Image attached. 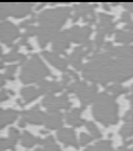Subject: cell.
Wrapping results in <instances>:
<instances>
[{"label": "cell", "instance_id": "4dcf8cb0", "mask_svg": "<svg viewBox=\"0 0 133 151\" xmlns=\"http://www.w3.org/2000/svg\"><path fill=\"white\" fill-rule=\"evenodd\" d=\"M92 139L93 137H91V135H88L87 133L82 132L81 137H80V143H81V145H86L87 143H89V142L92 141Z\"/></svg>", "mask_w": 133, "mask_h": 151}, {"label": "cell", "instance_id": "5bb4252c", "mask_svg": "<svg viewBox=\"0 0 133 151\" xmlns=\"http://www.w3.org/2000/svg\"><path fill=\"white\" fill-rule=\"evenodd\" d=\"M38 86L43 93H48L52 94L55 92L61 91L64 88V85L62 84V82H48V81L42 80L38 82Z\"/></svg>", "mask_w": 133, "mask_h": 151}, {"label": "cell", "instance_id": "b9f144b4", "mask_svg": "<svg viewBox=\"0 0 133 151\" xmlns=\"http://www.w3.org/2000/svg\"><path fill=\"white\" fill-rule=\"evenodd\" d=\"M19 126H20V127H22V128H23L24 126H25V121H24L23 119H22V120H20V122H19Z\"/></svg>", "mask_w": 133, "mask_h": 151}, {"label": "cell", "instance_id": "44dd1931", "mask_svg": "<svg viewBox=\"0 0 133 151\" xmlns=\"http://www.w3.org/2000/svg\"><path fill=\"white\" fill-rule=\"evenodd\" d=\"M115 41L127 45L128 43L133 42V33L132 32H125L123 29H119V31L115 32Z\"/></svg>", "mask_w": 133, "mask_h": 151}, {"label": "cell", "instance_id": "ab89813d", "mask_svg": "<svg viewBox=\"0 0 133 151\" xmlns=\"http://www.w3.org/2000/svg\"><path fill=\"white\" fill-rule=\"evenodd\" d=\"M126 28H127V29H131V31H132V29H133V21L127 23L126 24Z\"/></svg>", "mask_w": 133, "mask_h": 151}, {"label": "cell", "instance_id": "6da1fadb", "mask_svg": "<svg viewBox=\"0 0 133 151\" xmlns=\"http://www.w3.org/2000/svg\"><path fill=\"white\" fill-rule=\"evenodd\" d=\"M113 57L108 52L95 54L82 68L83 77L93 83L106 85L108 82L117 84L133 77V55L128 57Z\"/></svg>", "mask_w": 133, "mask_h": 151}, {"label": "cell", "instance_id": "9a60e30c", "mask_svg": "<svg viewBox=\"0 0 133 151\" xmlns=\"http://www.w3.org/2000/svg\"><path fill=\"white\" fill-rule=\"evenodd\" d=\"M42 55L45 57V59H47L50 63L54 66H56L57 68H59L62 71H67V61L65 59H62L61 57L58 56V54L50 52H43Z\"/></svg>", "mask_w": 133, "mask_h": 151}, {"label": "cell", "instance_id": "bcb514c9", "mask_svg": "<svg viewBox=\"0 0 133 151\" xmlns=\"http://www.w3.org/2000/svg\"><path fill=\"white\" fill-rule=\"evenodd\" d=\"M131 106H132V108H133V101H131Z\"/></svg>", "mask_w": 133, "mask_h": 151}, {"label": "cell", "instance_id": "5b68a950", "mask_svg": "<svg viewBox=\"0 0 133 151\" xmlns=\"http://www.w3.org/2000/svg\"><path fill=\"white\" fill-rule=\"evenodd\" d=\"M68 92H76V94L80 98L81 103L83 106H86L87 104L93 103L95 97L97 94V87L95 84H92L88 86L86 82H81V81H76V82L70 83L67 85L66 87Z\"/></svg>", "mask_w": 133, "mask_h": 151}, {"label": "cell", "instance_id": "60d3db41", "mask_svg": "<svg viewBox=\"0 0 133 151\" xmlns=\"http://www.w3.org/2000/svg\"><path fill=\"white\" fill-rule=\"evenodd\" d=\"M132 143H133V139H129V141H126L125 143H124V146L126 147V146H128V145L132 144Z\"/></svg>", "mask_w": 133, "mask_h": 151}, {"label": "cell", "instance_id": "e575fe53", "mask_svg": "<svg viewBox=\"0 0 133 151\" xmlns=\"http://www.w3.org/2000/svg\"><path fill=\"white\" fill-rule=\"evenodd\" d=\"M124 121L127 123H133V108L127 111L126 114L124 116Z\"/></svg>", "mask_w": 133, "mask_h": 151}, {"label": "cell", "instance_id": "7a4b0ae2", "mask_svg": "<svg viewBox=\"0 0 133 151\" xmlns=\"http://www.w3.org/2000/svg\"><path fill=\"white\" fill-rule=\"evenodd\" d=\"M72 9L68 6L58 7L54 9H46L38 16L37 20L40 23L38 26V41L41 47L45 45L50 40L55 39L58 36V31L65 23L67 17L70 15Z\"/></svg>", "mask_w": 133, "mask_h": 151}, {"label": "cell", "instance_id": "cb8c5ba5", "mask_svg": "<svg viewBox=\"0 0 133 151\" xmlns=\"http://www.w3.org/2000/svg\"><path fill=\"white\" fill-rule=\"evenodd\" d=\"M107 91L108 92H111L112 96L117 98V96H119V94L128 92L129 89H128V88H124L121 84H112V85H110L109 87H107V89H106V92H107Z\"/></svg>", "mask_w": 133, "mask_h": 151}, {"label": "cell", "instance_id": "9c48e42d", "mask_svg": "<svg viewBox=\"0 0 133 151\" xmlns=\"http://www.w3.org/2000/svg\"><path fill=\"white\" fill-rule=\"evenodd\" d=\"M22 119L25 122L31 123V124H36V125H41V124H45L46 120L48 118V113L43 112L41 110H38V106H35L31 110L22 111Z\"/></svg>", "mask_w": 133, "mask_h": 151}, {"label": "cell", "instance_id": "52a82bcc", "mask_svg": "<svg viewBox=\"0 0 133 151\" xmlns=\"http://www.w3.org/2000/svg\"><path fill=\"white\" fill-rule=\"evenodd\" d=\"M43 106H45L48 111H56L59 109H68L72 105L69 102L67 93H64L60 97H55L54 94H47L42 101Z\"/></svg>", "mask_w": 133, "mask_h": 151}, {"label": "cell", "instance_id": "603a6c76", "mask_svg": "<svg viewBox=\"0 0 133 151\" xmlns=\"http://www.w3.org/2000/svg\"><path fill=\"white\" fill-rule=\"evenodd\" d=\"M1 58H2L1 61H20V63H23L26 59V57L24 55L18 52H12L5 56H2Z\"/></svg>", "mask_w": 133, "mask_h": 151}, {"label": "cell", "instance_id": "277c9868", "mask_svg": "<svg viewBox=\"0 0 133 151\" xmlns=\"http://www.w3.org/2000/svg\"><path fill=\"white\" fill-rule=\"evenodd\" d=\"M48 75H50L49 69L41 61L38 55H34L31 59L29 60L22 67L20 80L24 84H29L31 82H40Z\"/></svg>", "mask_w": 133, "mask_h": 151}, {"label": "cell", "instance_id": "d6986e66", "mask_svg": "<svg viewBox=\"0 0 133 151\" xmlns=\"http://www.w3.org/2000/svg\"><path fill=\"white\" fill-rule=\"evenodd\" d=\"M18 112L13 109H1L0 111V116H1V122H0V128H3L7 124H11L17 119Z\"/></svg>", "mask_w": 133, "mask_h": 151}, {"label": "cell", "instance_id": "ac0fdd59", "mask_svg": "<svg viewBox=\"0 0 133 151\" xmlns=\"http://www.w3.org/2000/svg\"><path fill=\"white\" fill-rule=\"evenodd\" d=\"M42 93L43 92L40 88H36L34 87V86H27V87H24L21 89V96L23 97L24 101L26 103H29V102L37 99Z\"/></svg>", "mask_w": 133, "mask_h": 151}, {"label": "cell", "instance_id": "8992f818", "mask_svg": "<svg viewBox=\"0 0 133 151\" xmlns=\"http://www.w3.org/2000/svg\"><path fill=\"white\" fill-rule=\"evenodd\" d=\"M31 5L33 3L29 2H1L0 16H1V19H4L5 17L10 16V15L16 17V18H21L31 13Z\"/></svg>", "mask_w": 133, "mask_h": 151}, {"label": "cell", "instance_id": "f1b7e54d", "mask_svg": "<svg viewBox=\"0 0 133 151\" xmlns=\"http://www.w3.org/2000/svg\"><path fill=\"white\" fill-rule=\"evenodd\" d=\"M17 65H10L6 67V71H5L4 78L10 79V80H14V73L16 71Z\"/></svg>", "mask_w": 133, "mask_h": 151}, {"label": "cell", "instance_id": "836d02e7", "mask_svg": "<svg viewBox=\"0 0 133 151\" xmlns=\"http://www.w3.org/2000/svg\"><path fill=\"white\" fill-rule=\"evenodd\" d=\"M37 19L35 18V17H33V18H29V19H27V20H25V21H22L21 23L19 24V26L20 27H29V26H31V24L34 23V22L36 21Z\"/></svg>", "mask_w": 133, "mask_h": 151}, {"label": "cell", "instance_id": "4fadbf2b", "mask_svg": "<svg viewBox=\"0 0 133 151\" xmlns=\"http://www.w3.org/2000/svg\"><path fill=\"white\" fill-rule=\"evenodd\" d=\"M58 139L62 143H64L65 146H74L76 148L79 147L76 133L72 128H61L58 131Z\"/></svg>", "mask_w": 133, "mask_h": 151}, {"label": "cell", "instance_id": "74e56055", "mask_svg": "<svg viewBox=\"0 0 133 151\" xmlns=\"http://www.w3.org/2000/svg\"><path fill=\"white\" fill-rule=\"evenodd\" d=\"M124 5L126 6V9H128V11L133 12V3H125Z\"/></svg>", "mask_w": 133, "mask_h": 151}, {"label": "cell", "instance_id": "4316f807", "mask_svg": "<svg viewBox=\"0 0 133 151\" xmlns=\"http://www.w3.org/2000/svg\"><path fill=\"white\" fill-rule=\"evenodd\" d=\"M86 127H87V129L89 130V131H90V133L92 134V137H94V139H99V137H102V134H101V131L99 130V128L94 125V123L87 122V123H86Z\"/></svg>", "mask_w": 133, "mask_h": 151}, {"label": "cell", "instance_id": "7bdbcfd3", "mask_svg": "<svg viewBox=\"0 0 133 151\" xmlns=\"http://www.w3.org/2000/svg\"><path fill=\"white\" fill-rule=\"evenodd\" d=\"M103 7H104L105 9H107V11H109V5L108 4H106V3H103Z\"/></svg>", "mask_w": 133, "mask_h": 151}, {"label": "cell", "instance_id": "30bf717a", "mask_svg": "<svg viewBox=\"0 0 133 151\" xmlns=\"http://www.w3.org/2000/svg\"><path fill=\"white\" fill-rule=\"evenodd\" d=\"M91 29L90 26H84V27H80V26H74V27L69 28L68 34L70 37V40L74 41L76 43H82L86 42L87 40H89L88 38L90 36Z\"/></svg>", "mask_w": 133, "mask_h": 151}, {"label": "cell", "instance_id": "d590c367", "mask_svg": "<svg viewBox=\"0 0 133 151\" xmlns=\"http://www.w3.org/2000/svg\"><path fill=\"white\" fill-rule=\"evenodd\" d=\"M121 21L123 22H126V23H129V22L132 21V19L130 17V14L128 12H125L122 14V18H121Z\"/></svg>", "mask_w": 133, "mask_h": 151}, {"label": "cell", "instance_id": "2e32d148", "mask_svg": "<svg viewBox=\"0 0 133 151\" xmlns=\"http://www.w3.org/2000/svg\"><path fill=\"white\" fill-rule=\"evenodd\" d=\"M48 118L46 120L45 125L49 129H57V128H61L63 125L62 122V113L59 110L56 111H48Z\"/></svg>", "mask_w": 133, "mask_h": 151}, {"label": "cell", "instance_id": "d4e9b609", "mask_svg": "<svg viewBox=\"0 0 133 151\" xmlns=\"http://www.w3.org/2000/svg\"><path fill=\"white\" fill-rule=\"evenodd\" d=\"M119 134L124 139H126L127 137H130L133 135V123H128L126 125H124L123 127L119 129Z\"/></svg>", "mask_w": 133, "mask_h": 151}, {"label": "cell", "instance_id": "484cf974", "mask_svg": "<svg viewBox=\"0 0 133 151\" xmlns=\"http://www.w3.org/2000/svg\"><path fill=\"white\" fill-rule=\"evenodd\" d=\"M17 139H14L12 137H9V139H1L0 141V148L1 151L4 150V149H12L15 150V145H16Z\"/></svg>", "mask_w": 133, "mask_h": 151}, {"label": "cell", "instance_id": "ba28073f", "mask_svg": "<svg viewBox=\"0 0 133 151\" xmlns=\"http://www.w3.org/2000/svg\"><path fill=\"white\" fill-rule=\"evenodd\" d=\"M20 36L19 29L10 21H3L1 23V41L13 47L12 42Z\"/></svg>", "mask_w": 133, "mask_h": 151}, {"label": "cell", "instance_id": "3957f363", "mask_svg": "<svg viewBox=\"0 0 133 151\" xmlns=\"http://www.w3.org/2000/svg\"><path fill=\"white\" fill-rule=\"evenodd\" d=\"M115 97L109 96L107 92H102L97 94L93 101L92 113L95 120L108 126L115 124L119 121L117 109L119 106L114 101Z\"/></svg>", "mask_w": 133, "mask_h": 151}, {"label": "cell", "instance_id": "d6a6232c", "mask_svg": "<svg viewBox=\"0 0 133 151\" xmlns=\"http://www.w3.org/2000/svg\"><path fill=\"white\" fill-rule=\"evenodd\" d=\"M9 134H10V137L14 139H18L20 137V133L18 131V129H16L15 127H11L10 130H9Z\"/></svg>", "mask_w": 133, "mask_h": 151}, {"label": "cell", "instance_id": "7402d4cb", "mask_svg": "<svg viewBox=\"0 0 133 151\" xmlns=\"http://www.w3.org/2000/svg\"><path fill=\"white\" fill-rule=\"evenodd\" d=\"M85 151H113L111 141H101L93 146L88 147Z\"/></svg>", "mask_w": 133, "mask_h": 151}, {"label": "cell", "instance_id": "7c38bea8", "mask_svg": "<svg viewBox=\"0 0 133 151\" xmlns=\"http://www.w3.org/2000/svg\"><path fill=\"white\" fill-rule=\"evenodd\" d=\"M70 37H69L68 29L63 31L58 34L57 37L54 39L52 43V50L55 54H65L64 50L67 47H69V42H70Z\"/></svg>", "mask_w": 133, "mask_h": 151}, {"label": "cell", "instance_id": "83f0119b", "mask_svg": "<svg viewBox=\"0 0 133 151\" xmlns=\"http://www.w3.org/2000/svg\"><path fill=\"white\" fill-rule=\"evenodd\" d=\"M104 37H105V35L100 34V33H97V35L95 36V39H94V41H93V44H94V46H95V50H94L95 54H97V50H100L101 46H102L103 43H104Z\"/></svg>", "mask_w": 133, "mask_h": 151}, {"label": "cell", "instance_id": "1f68e13d", "mask_svg": "<svg viewBox=\"0 0 133 151\" xmlns=\"http://www.w3.org/2000/svg\"><path fill=\"white\" fill-rule=\"evenodd\" d=\"M43 151H61V149L57 144L52 143V144L49 145H45L44 148H43Z\"/></svg>", "mask_w": 133, "mask_h": 151}, {"label": "cell", "instance_id": "ffe728a7", "mask_svg": "<svg viewBox=\"0 0 133 151\" xmlns=\"http://www.w3.org/2000/svg\"><path fill=\"white\" fill-rule=\"evenodd\" d=\"M22 146L26 147V148H31L33 147L35 144H40L42 143V139L40 137H34L29 133V131H24L23 132V135H22Z\"/></svg>", "mask_w": 133, "mask_h": 151}, {"label": "cell", "instance_id": "f546056e", "mask_svg": "<svg viewBox=\"0 0 133 151\" xmlns=\"http://www.w3.org/2000/svg\"><path fill=\"white\" fill-rule=\"evenodd\" d=\"M37 33H38V27L37 26H34V25H31L29 26V27L26 28V32L25 34H24V37L29 38L31 37V36H34V35H37Z\"/></svg>", "mask_w": 133, "mask_h": 151}, {"label": "cell", "instance_id": "8d00e7d4", "mask_svg": "<svg viewBox=\"0 0 133 151\" xmlns=\"http://www.w3.org/2000/svg\"><path fill=\"white\" fill-rule=\"evenodd\" d=\"M6 92L7 91H6V90H4V89L1 90V97H0V100H1V101H4V100L9 99V96H7Z\"/></svg>", "mask_w": 133, "mask_h": 151}, {"label": "cell", "instance_id": "ee69618b", "mask_svg": "<svg viewBox=\"0 0 133 151\" xmlns=\"http://www.w3.org/2000/svg\"><path fill=\"white\" fill-rule=\"evenodd\" d=\"M44 4H45V3H44V2H43V3H41V4H39L38 6H37V9H40L41 7H42V6H43V5H44Z\"/></svg>", "mask_w": 133, "mask_h": 151}, {"label": "cell", "instance_id": "f6af8a7d", "mask_svg": "<svg viewBox=\"0 0 133 151\" xmlns=\"http://www.w3.org/2000/svg\"><path fill=\"white\" fill-rule=\"evenodd\" d=\"M35 151H43V149H41V148H37Z\"/></svg>", "mask_w": 133, "mask_h": 151}, {"label": "cell", "instance_id": "8fae6325", "mask_svg": "<svg viewBox=\"0 0 133 151\" xmlns=\"http://www.w3.org/2000/svg\"><path fill=\"white\" fill-rule=\"evenodd\" d=\"M99 18H100V24L97 26V33L103 34V35H112L115 31V24L113 22V18L110 15H106L104 13H100L99 14Z\"/></svg>", "mask_w": 133, "mask_h": 151}, {"label": "cell", "instance_id": "e0dca14e", "mask_svg": "<svg viewBox=\"0 0 133 151\" xmlns=\"http://www.w3.org/2000/svg\"><path fill=\"white\" fill-rule=\"evenodd\" d=\"M85 108V106H82V108H74L72 109V110L69 111V112L66 113V122L70 125L74 126V127H79V126H81L82 124L85 123V121L83 119L80 118V113L83 109Z\"/></svg>", "mask_w": 133, "mask_h": 151}, {"label": "cell", "instance_id": "f35d334b", "mask_svg": "<svg viewBox=\"0 0 133 151\" xmlns=\"http://www.w3.org/2000/svg\"><path fill=\"white\" fill-rule=\"evenodd\" d=\"M117 151H133V148H132V149H128L127 147L123 146V147H121V148L117 149Z\"/></svg>", "mask_w": 133, "mask_h": 151}]
</instances>
